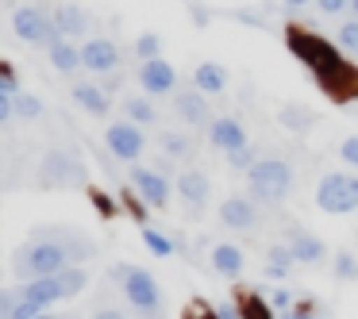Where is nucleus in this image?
<instances>
[{
    "mask_svg": "<svg viewBox=\"0 0 358 319\" xmlns=\"http://www.w3.org/2000/svg\"><path fill=\"white\" fill-rule=\"evenodd\" d=\"M193 81H196L201 93L216 96V93H224V89H227V70L220 62H201V66H196V73H193Z\"/></svg>",
    "mask_w": 358,
    "mask_h": 319,
    "instance_id": "23",
    "label": "nucleus"
},
{
    "mask_svg": "<svg viewBox=\"0 0 358 319\" xmlns=\"http://www.w3.org/2000/svg\"><path fill=\"white\" fill-rule=\"evenodd\" d=\"M0 93L20 96V81H16V70H12V66H0Z\"/></svg>",
    "mask_w": 358,
    "mask_h": 319,
    "instance_id": "33",
    "label": "nucleus"
},
{
    "mask_svg": "<svg viewBox=\"0 0 358 319\" xmlns=\"http://www.w3.org/2000/svg\"><path fill=\"white\" fill-rule=\"evenodd\" d=\"M270 308L278 311V316H281V311H289V308H293V292H289V288H273V292H270Z\"/></svg>",
    "mask_w": 358,
    "mask_h": 319,
    "instance_id": "35",
    "label": "nucleus"
},
{
    "mask_svg": "<svg viewBox=\"0 0 358 319\" xmlns=\"http://www.w3.org/2000/svg\"><path fill=\"white\" fill-rule=\"evenodd\" d=\"M73 101H78V108L89 112V116H108V108H112L108 93H104L101 85H93V81H78V85H73Z\"/></svg>",
    "mask_w": 358,
    "mask_h": 319,
    "instance_id": "19",
    "label": "nucleus"
},
{
    "mask_svg": "<svg viewBox=\"0 0 358 319\" xmlns=\"http://www.w3.org/2000/svg\"><path fill=\"white\" fill-rule=\"evenodd\" d=\"M335 277L339 281H355L358 277V258L350 254V250H339V254H335Z\"/></svg>",
    "mask_w": 358,
    "mask_h": 319,
    "instance_id": "29",
    "label": "nucleus"
},
{
    "mask_svg": "<svg viewBox=\"0 0 358 319\" xmlns=\"http://www.w3.org/2000/svg\"><path fill=\"white\" fill-rule=\"evenodd\" d=\"M335 39H339V47L347 50V54H355V58H358V20H350V24H343Z\"/></svg>",
    "mask_w": 358,
    "mask_h": 319,
    "instance_id": "30",
    "label": "nucleus"
},
{
    "mask_svg": "<svg viewBox=\"0 0 358 319\" xmlns=\"http://www.w3.org/2000/svg\"><path fill=\"white\" fill-rule=\"evenodd\" d=\"M81 62H85V70H93L96 77H108V73L120 70V47L112 39H85Z\"/></svg>",
    "mask_w": 358,
    "mask_h": 319,
    "instance_id": "11",
    "label": "nucleus"
},
{
    "mask_svg": "<svg viewBox=\"0 0 358 319\" xmlns=\"http://www.w3.org/2000/svg\"><path fill=\"white\" fill-rule=\"evenodd\" d=\"M143 242L150 246V254H155V258H170L173 254V242L166 239L162 231H155V227H143Z\"/></svg>",
    "mask_w": 358,
    "mask_h": 319,
    "instance_id": "27",
    "label": "nucleus"
},
{
    "mask_svg": "<svg viewBox=\"0 0 358 319\" xmlns=\"http://www.w3.org/2000/svg\"><path fill=\"white\" fill-rule=\"evenodd\" d=\"M66 319H78V316H66Z\"/></svg>",
    "mask_w": 358,
    "mask_h": 319,
    "instance_id": "45",
    "label": "nucleus"
},
{
    "mask_svg": "<svg viewBox=\"0 0 358 319\" xmlns=\"http://www.w3.org/2000/svg\"><path fill=\"white\" fill-rule=\"evenodd\" d=\"M227 162H231V170H250V165L258 162L255 147H243V150H235V154H227Z\"/></svg>",
    "mask_w": 358,
    "mask_h": 319,
    "instance_id": "34",
    "label": "nucleus"
},
{
    "mask_svg": "<svg viewBox=\"0 0 358 319\" xmlns=\"http://www.w3.org/2000/svg\"><path fill=\"white\" fill-rule=\"evenodd\" d=\"M339 154H343V162H347V165H355V170H358V135H350V139H343Z\"/></svg>",
    "mask_w": 358,
    "mask_h": 319,
    "instance_id": "36",
    "label": "nucleus"
},
{
    "mask_svg": "<svg viewBox=\"0 0 358 319\" xmlns=\"http://www.w3.org/2000/svg\"><path fill=\"white\" fill-rule=\"evenodd\" d=\"M55 24L62 35H70V39H81V35H89V12L81 8V4H73V0H62L55 8Z\"/></svg>",
    "mask_w": 358,
    "mask_h": 319,
    "instance_id": "17",
    "label": "nucleus"
},
{
    "mask_svg": "<svg viewBox=\"0 0 358 319\" xmlns=\"http://www.w3.org/2000/svg\"><path fill=\"white\" fill-rule=\"evenodd\" d=\"M178 193H181V204H185L189 212H204V208H208V193H212L208 173H201V170H181Z\"/></svg>",
    "mask_w": 358,
    "mask_h": 319,
    "instance_id": "15",
    "label": "nucleus"
},
{
    "mask_svg": "<svg viewBox=\"0 0 358 319\" xmlns=\"http://www.w3.org/2000/svg\"><path fill=\"white\" fill-rule=\"evenodd\" d=\"M93 319H127V316H124V308H101V311H93Z\"/></svg>",
    "mask_w": 358,
    "mask_h": 319,
    "instance_id": "41",
    "label": "nucleus"
},
{
    "mask_svg": "<svg viewBox=\"0 0 358 319\" xmlns=\"http://www.w3.org/2000/svg\"><path fill=\"white\" fill-rule=\"evenodd\" d=\"M216 319H243V311L231 308V304H220V308H216Z\"/></svg>",
    "mask_w": 358,
    "mask_h": 319,
    "instance_id": "40",
    "label": "nucleus"
},
{
    "mask_svg": "<svg viewBox=\"0 0 358 319\" xmlns=\"http://www.w3.org/2000/svg\"><path fill=\"white\" fill-rule=\"evenodd\" d=\"M204 96H208V93H201V89H181L178 101H173V112H178L189 127L212 124V112H208V101H204Z\"/></svg>",
    "mask_w": 358,
    "mask_h": 319,
    "instance_id": "16",
    "label": "nucleus"
},
{
    "mask_svg": "<svg viewBox=\"0 0 358 319\" xmlns=\"http://www.w3.org/2000/svg\"><path fill=\"white\" fill-rule=\"evenodd\" d=\"M289 8H304V4H308V0H285Z\"/></svg>",
    "mask_w": 358,
    "mask_h": 319,
    "instance_id": "42",
    "label": "nucleus"
},
{
    "mask_svg": "<svg viewBox=\"0 0 358 319\" xmlns=\"http://www.w3.org/2000/svg\"><path fill=\"white\" fill-rule=\"evenodd\" d=\"M85 285H89V273L81 269V265H70V269L50 273V277L24 281V296H27V300H35V304H43V308H50V304H58V300L78 296Z\"/></svg>",
    "mask_w": 358,
    "mask_h": 319,
    "instance_id": "5",
    "label": "nucleus"
},
{
    "mask_svg": "<svg viewBox=\"0 0 358 319\" xmlns=\"http://www.w3.org/2000/svg\"><path fill=\"white\" fill-rule=\"evenodd\" d=\"M12 31H16L20 43H27V47H43V50H50L58 39H62L55 16H47V12L35 8V4H20V8H12Z\"/></svg>",
    "mask_w": 358,
    "mask_h": 319,
    "instance_id": "6",
    "label": "nucleus"
},
{
    "mask_svg": "<svg viewBox=\"0 0 358 319\" xmlns=\"http://www.w3.org/2000/svg\"><path fill=\"white\" fill-rule=\"evenodd\" d=\"M124 116L131 119V124H139V127H155L158 112H155V104L143 101V96H124Z\"/></svg>",
    "mask_w": 358,
    "mask_h": 319,
    "instance_id": "24",
    "label": "nucleus"
},
{
    "mask_svg": "<svg viewBox=\"0 0 358 319\" xmlns=\"http://www.w3.org/2000/svg\"><path fill=\"white\" fill-rule=\"evenodd\" d=\"M85 162L73 150H50L39 162V185L43 188H78L85 185Z\"/></svg>",
    "mask_w": 358,
    "mask_h": 319,
    "instance_id": "7",
    "label": "nucleus"
},
{
    "mask_svg": "<svg viewBox=\"0 0 358 319\" xmlns=\"http://www.w3.org/2000/svg\"><path fill=\"white\" fill-rule=\"evenodd\" d=\"M35 319H58V316H50V311H43V316H35Z\"/></svg>",
    "mask_w": 358,
    "mask_h": 319,
    "instance_id": "43",
    "label": "nucleus"
},
{
    "mask_svg": "<svg viewBox=\"0 0 358 319\" xmlns=\"http://www.w3.org/2000/svg\"><path fill=\"white\" fill-rule=\"evenodd\" d=\"M16 119V96H4L0 93V127H8Z\"/></svg>",
    "mask_w": 358,
    "mask_h": 319,
    "instance_id": "37",
    "label": "nucleus"
},
{
    "mask_svg": "<svg viewBox=\"0 0 358 319\" xmlns=\"http://www.w3.org/2000/svg\"><path fill=\"white\" fill-rule=\"evenodd\" d=\"M289 50L308 66L312 77H316L327 93H350V81H347L350 66L343 62L339 50H335L327 39H320V35H304V31H289Z\"/></svg>",
    "mask_w": 358,
    "mask_h": 319,
    "instance_id": "2",
    "label": "nucleus"
},
{
    "mask_svg": "<svg viewBox=\"0 0 358 319\" xmlns=\"http://www.w3.org/2000/svg\"><path fill=\"white\" fill-rule=\"evenodd\" d=\"M239 311H243V319H270L273 316V308H270V304H262L258 296H247Z\"/></svg>",
    "mask_w": 358,
    "mask_h": 319,
    "instance_id": "32",
    "label": "nucleus"
},
{
    "mask_svg": "<svg viewBox=\"0 0 358 319\" xmlns=\"http://www.w3.org/2000/svg\"><path fill=\"white\" fill-rule=\"evenodd\" d=\"M131 188L143 196V204H147V208H158V212H162L166 204H170V181H166L158 170L135 165V170H131Z\"/></svg>",
    "mask_w": 358,
    "mask_h": 319,
    "instance_id": "10",
    "label": "nucleus"
},
{
    "mask_svg": "<svg viewBox=\"0 0 358 319\" xmlns=\"http://www.w3.org/2000/svg\"><path fill=\"white\" fill-rule=\"evenodd\" d=\"M293 265H296V254H293V246H289V242H278V246L266 250V277L285 281L289 273H293Z\"/></svg>",
    "mask_w": 358,
    "mask_h": 319,
    "instance_id": "22",
    "label": "nucleus"
},
{
    "mask_svg": "<svg viewBox=\"0 0 358 319\" xmlns=\"http://www.w3.org/2000/svg\"><path fill=\"white\" fill-rule=\"evenodd\" d=\"M350 12H355V16H358V0H350Z\"/></svg>",
    "mask_w": 358,
    "mask_h": 319,
    "instance_id": "44",
    "label": "nucleus"
},
{
    "mask_svg": "<svg viewBox=\"0 0 358 319\" xmlns=\"http://www.w3.org/2000/svg\"><path fill=\"white\" fill-rule=\"evenodd\" d=\"M208 142L216 150H224V154H235V150L247 147V127H243L239 119H231V116H220V119L208 124Z\"/></svg>",
    "mask_w": 358,
    "mask_h": 319,
    "instance_id": "13",
    "label": "nucleus"
},
{
    "mask_svg": "<svg viewBox=\"0 0 358 319\" xmlns=\"http://www.w3.org/2000/svg\"><path fill=\"white\" fill-rule=\"evenodd\" d=\"M324 16H339V12H350V0H316Z\"/></svg>",
    "mask_w": 358,
    "mask_h": 319,
    "instance_id": "38",
    "label": "nucleus"
},
{
    "mask_svg": "<svg viewBox=\"0 0 358 319\" xmlns=\"http://www.w3.org/2000/svg\"><path fill=\"white\" fill-rule=\"evenodd\" d=\"M289 246L296 254V265H324V258H327V246L308 231H293L289 235Z\"/></svg>",
    "mask_w": 358,
    "mask_h": 319,
    "instance_id": "18",
    "label": "nucleus"
},
{
    "mask_svg": "<svg viewBox=\"0 0 358 319\" xmlns=\"http://www.w3.org/2000/svg\"><path fill=\"white\" fill-rule=\"evenodd\" d=\"M247 188H250L247 193L250 200H262V204L285 200L289 188H293V165H289L281 154L258 158V162L247 170Z\"/></svg>",
    "mask_w": 358,
    "mask_h": 319,
    "instance_id": "4",
    "label": "nucleus"
},
{
    "mask_svg": "<svg viewBox=\"0 0 358 319\" xmlns=\"http://www.w3.org/2000/svg\"><path fill=\"white\" fill-rule=\"evenodd\" d=\"M281 124L293 127V131H308L312 124H316V116H312L308 108H296V104H285L281 108Z\"/></svg>",
    "mask_w": 358,
    "mask_h": 319,
    "instance_id": "26",
    "label": "nucleus"
},
{
    "mask_svg": "<svg viewBox=\"0 0 358 319\" xmlns=\"http://www.w3.org/2000/svg\"><path fill=\"white\" fill-rule=\"evenodd\" d=\"M47 54H50V66H55L58 73H66V77L78 73V70H85V62H81V47H73V43H66V39H58Z\"/></svg>",
    "mask_w": 358,
    "mask_h": 319,
    "instance_id": "21",
    "label": "nucleus"
},
{
    "mask_svg": "<svg viewBox=\"0 0 358 319\" xmlns=\"http://www.w3.org/2000/svg\"><path fill=\"white\" fill-rule=\"evenodd\" d=\"M316 204L327 212V216H347V212L358 208V177L355 173H327L316 188Z\"/></svg>",
    "mask_w": 358,
    "mask_h": 319,
    "instance_id": "8",
    "label": "nucleus"
},
{
    "mask_svg": "<svg viewBox=\"0 0 358 319\" xmlns=\"http://www.w3.org/2000/svg\"><path fill=\"white\" fill-rule=\"evenodd\" d=\"M139 85L147 89L150 96H166V93H173V85H178V70H173L166 58H150V62L139 66Z\"/></svg>",
    "mask_w": 358,
    "mask_h": 319,
    "instance_id": "12",
    "label": "nucleus"
},
{
    "mask_svg": "<svg viewBox=\"0 0 358 319\" xmlns=\"http://www.w3.org/2000/svg\"><path fill=\"white\" fill-rule=\"evenodd\" d=\"M104 142H108L112 158H120V162H135V158L147 150L143 127L131 124V119H116V124H108V131H104Z\"/></svg>",
    "mask_w": 358,
    "mask_h": 319,
    "instance_id": "9",
    "label": "nucleus"
},
{
    "mask_svg": "<svg viewBox=\"0 0 358 319\" xmlns=\"http://www.w3.org/2000/svg\"><path fill=\"white\" fill-rule=\"evenodd\" d=\"M16 116L20 119H39L43 116V101L35 93H20L16 96Z\"/></svg>",
    "mask_w": 358,
    "mask_h": 319,
    "instance_id": "28",
    "label": "nucleus"
},
{
    "mask_svg": "<svg viewBox=\"0 0 358 319\" xmlns=\"http://www.w3.org/2000/svg\"><path fill=\"white\" fill-rule=\"evenodd\" d=\"M158 50H162V39L158 35H139V43H135V54L143 58V62H150V58H158Z\"/></svg>",
    "mask_w": 358,
    "mask_h": 319,
    "instance_id": "31",
    "label": "nucleus"
},
{
    "mask_svg": "<svg viewBox=\"0 0 358 319\" xmlns=\"http://www.w3.org/2000/svg\"><path fill=\"white\" fill-rule=\"evenodd\" d=\"M112 277H116V285L124 288V300L131 304L143 319H158V316H162V288H158V281L150 277L143 265L120 262V265H112Z\"/></svg>",
    "mask_w": 358,
    "mask_h": 319,
    "instance_id": "3",
    "label": "nucleus"
},
{
    "mask_svg": "<svg viewBox=\"0 0 358 319\" xmlns=\"http://www.w3.org/2000/svg\"><path fill=\"white\" fill-rule=\"evenodd\" d=\"M258 200H250V196H227L224 204H220V223L231 227V231H250V227H258Z\"/></svg>",
    "mask_w": 358,
    "mask_h": 319,
    "instance_id": "14",
    "label": "nucleus"
},
{
    "mask_svg": "<svg viewBox=\"0 0 358 319\" xmlns=\"http://www.w3.org/2000/svg\"><path fill=\"white\" fill-rule=\"evenodd\" d=\"M278 319H320V316H312V308L304 304V308H289V311H281Z\"/></svg>",
    "mask_w": 358,
    "mask_h": 319,
    "instance_id": "39",
    "label": "nucleus"
},
{
    "mask_svg": "<svg viewBox=\"0 0 358 319\" xmlns=\"http://www.w3.org/2000/svg\"><path fill=\"white\" fill-rule=\"evenodd\" d=\"M212 269L220 277H239L243 273V250L231 246V242H216L212 246Z\"/></svg>",
    "mask_w": 358,
    "mask_h": 319,
    "instance_id": "20",
    "label": "nucleus"
},
{
    "mask_svg": "<svg viewBox=\"0 0 358 319\" xmlns=\"http://www.w3.org/2000/svg\"><path fill=\"white\" fill-rule=\"evenodd\" d=\"M96 254V242L78 227H62V223H47L35 227L24 239V246L12 254V273L20 281H35V277H50L62 273L78 262H89Z\"/></svg>",
    "mask_w": 358,
    "mask_h": 319,
    "instance_id": "1",
    "label": "nucleus"
},
{
    "mask_svg": "<svg viewBox=\"0 0 358 319\" xmlns=\"http://www.w3.org/2000/svg\"><path fill=\"white\" fill-rule=\"evenodd\" d=\"M158 142H162V154H170V158H193L196 154V142L181 131H162Z\"/></svg>",
    "mask_w": 358,
    "mask_h": 319,
    "instance_id": "25",
    "label": "nucleus"
}]
</instances>
